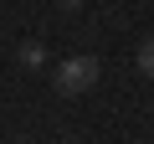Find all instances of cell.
I'll return each mask as SVG.
<instances>
[{
	"label": "cell",
	"instance_id": "cell-1",
	"mask_svg": "<svg viewBox=\"0 0 154 144\" xmlns=\"http://www.w3.org/2000/svg\"><path fill=\"white\" fill-rule=\"evenodd\" d=\"M98 83V57H67L57 62V93H88Z\"/></svg>",
	"mask_w": 154,
	"mask_h": 144
},
{
	"label": "cell",
	"instance_id": "cell-2",
	"mask_svg": "<svg viewBox=\"0 0 154 144\" xmlns=\"http://www.w3.org/2000/svg\"><path fill=\"white\" fill-rule=\"evenodd\" d=\"M21 67H26V72H41V67H46V46H41V41H26V46H21Z\"/></svg>",
	"mask_w": 154,
	"mask_h": 144
},
{
	"label": "cell",
	"instance_id": "cell-3",
	"mask_svg": "<svg viewBox=\"0 0 154 144\" xmlns=\"http://www.w3.org/2000/svg\"><path fill=\"white\" fill-rule=\"evenodd\" d=\"M139 67L154 77V41H144V46H139Z\"/></svg>",
	"mask_w": 154,
	"mask_h": 144
},
{
	"label": "cell",
	"instance_id": "cell-4",
	"mask_svg": "<svg viewBox=\"0 0 154 144\" xmlns=\"http://www.w3.org/2000/svg\"><path fill=\"white\" fill-rule=\"evenodd\" d=\"M62 5H82V0H62Z\"/></svg>",
	"mask_w": 154,
	"mask_h": 144
},
{
	"label": "cell",
	"instance_id": "cell-5",
	"mask_svg": "<svg viewBox=\"0 0 154 144\" xmlns=\"http://www.w3.org/2000/svg\"><path fill=\"white\" fill-rule=\"evenodd\" d=\"M16 144H26V139H16Z\"/></svg>",
	"mask_w": 154,
	"mask_h": 144
}]
</instances>
